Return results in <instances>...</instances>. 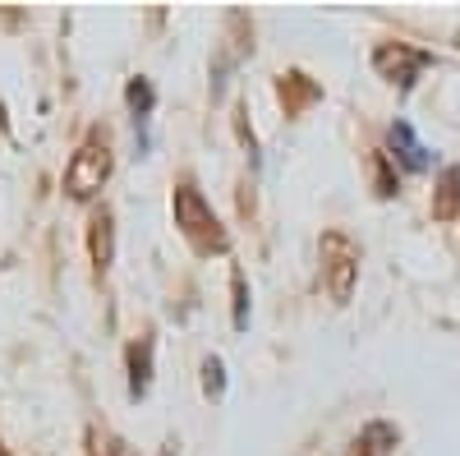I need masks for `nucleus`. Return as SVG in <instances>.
Wrapping results in <instances>:
<instances>
[{
    "instance_id": "obj_10",
    "label": "nucleus",
    "mask_w": 460,
    "mask_h": 456,
    "mask_svg": "<svg viewBox=\"0 0 460 456\" xmlns=\"http://www.w3.org/2000/svg\"><path fill=\"white\" fill-rule=\"evenodd\" d=\"M377 443H396V429H387V425H373V429H364V438H359L364 456H382V447H377Z\"/></svg>"
},
{
    "instance_id": "obj_12",
    "label": "nucleus",
    "mask_w": 460,
    "mask_h": 456,
    "mask_svg": "<svg viewBox=\"0 0 460 456\" xmlns=\"http://www.w3.org/2000/svg\"><path fill=\"white\" fill-rule=\"evenodd\" d=\"M235 327H244V277H235Z\"/></svg>"
},
{
    "instance_id": "obj_7",
    "label": "nucleus",
    "mask_w": 460,
    "mask_h": 456,
    "mask_svg": "<svg viewBox=\"0 0 460 456\" xmlns=\"http://www.w3.org/2000/svg\"><path fill=\"white\" fill-rule=\"evenodd\" d=\"M147 383H152V341L143 336L138 346H129V392L143 397Z\"/></svg>"
},
{
    "instance_id": "obj_13",
    "label": "nucleus",
    "mask_w": 460,
    "mask_h": 456,
    "mask_svg": "<svg viewBox=\"0 0 460 456\" xmlns=\"http://www.w3.org/2000/svg\"><path fill=\"white\" fill-rule=\"evenodd\" d=\"M0 456H5V452H0Z\"/></svg>"
},
{
    "instance_id": "obj_6",
    "label": "nucleus",
    "mask_w": 460,
    "mask_h": 456,
    "mask_svg": "<svg viewBox=\"0 0 460 456\" xmlns=\"http://www.w3.org/2000/svg\"><path fill=\"white\" fill-rule=\"evenodd\" d=\"M392 148L401 152V162H405L410 171H424V166H429V148L414 139V130H410L405 121H396V125H392Z\"/></svg>"
},
{
    "instance_id": "obj_8",
    "label": "nucleus",
    "mask_w": 460,
    "mask_h": 456,
    "mask_svg": "<svg viewBox=\"0 0 460 456\" xmlns=\"http://www.w3.org/2000/svg\"><path fill=\"white\" fill-rule=\"evenodd\" d=\"M460 212V162L442 171V189H438V199H433V217H456Z\"/></svg>"
},
{
    "instance_id": "obj_1",
    "label": "nucleus",
    "mask_w": 460,
    "mask_h": 456,
    "mask_svg": "<svg viewBox=\"0 0 460 456\" xmlns=\"http://www.w3.org/2000/svg\"><path fill=\"white\" fill-rule=\"evenodd\" d=\"M175 226L184 231V240L194 245L199 254H221L226 249V231H221V221H217V212H212V203L199 194L194 184H180L175 189Z\"/></svg>"
},
{
    "instance_id": "obj_5",
    "label": "nucleus",
    "mask_w": 460,
    "mask_h": 456,
    "mask_svg": "<svg viewBox=\"0 0 460 456\" xmlns=\"http://www.w3.org/2000/svg\"><path fill=\"white\" fill-rule=\"evenodd\" d=\"M88 254H93L97 273L111 268V258H115V217H111V208H97L93 221H88Z\"/></svg>"
},
{
    "instance_id": "obj_3",
    "label": "nucleus",
    "mask_w": 460,
    "mask_h": 456,
    "mask_svg": "<svg viewBox=\"0 0 460 456\" xmlns=\"http://www.w3.org/2000/svg\"><path fill=\"white\" fill-rule=\"evenodd\" d=\"M323 263H327V291H332V300L345 304L355 295V282H359V254H355V245L332 231L323 240Z\"/></svg>"
},
{
    "instance_id": "obj_11",
    "label": "nucleus",
    "mask_w": 460,
    "mask_h": 456,
    "mask_svg": "<svg viewBox=\"0 0 460 456\" xmlns=\"http://www.w3.org/2000/svg\"><path fill=\"white\" fill-rule=\"evenodd\" d=\"M203 388H208V397H221L226 392V373H221V360L217 355L203 364Z\"/></svg>"
},
{
    "instance_id": "obj_2",
    "label": "nucleus",
    "mask_w": 460,
    "mask_h": 456,
    "mask_svg": "<svg viewBox=\"0 0 460 456\" xmlns=\"http://www.w3.org/2000/svg\"><path fill=\"white\" fill-rule=\"evenodd\" d=\"M106 175H111V143H106V134H88L74 148V157L65 166V194L69 199H93L106 184Z\"/></svg>"
},
{
    "instance_id": "obj_4",
    "label": "nucleus",
    "mask_w": 460,
    "mask_h": 456,
    "mask_svg": "<svg viewBox=\"0 0 460 456\" xmlns=\"http://www.w3.org/2000/svg\"><path fill=\"white\" fill-rule=\"evenodd\" d=\"M373 65L382 69V74H387V79L392 84H401V88H410L414 79H419V69H424L429 65V56L424 51H410V47H377L373 51Z\"/></svg>"
},
{
    "instance_id": "obj_9",
    "label": "nucleus",
    "mask_w": 460,
    "mask_h": 456,
    "mask_svg": "<svg viewBox=\"0 0 460 456\" xmlns=\"http://www.w3.org/2000/svg\"><path fill=\"white\" fill-rule=\"evenodd\" d=\"M125 97H129V106H134V116H138V121L152 111V102H157V93H152V84H147V79H129Z\"/></svg>"
}]
</instances>
